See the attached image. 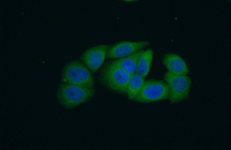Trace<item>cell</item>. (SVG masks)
Returning <instances> with one entry per match:
<instances>
[{"label": "cell", "instance_id": "obj_7", "mask_svg": "<svg viewBox=\"0 0 231 150\" xmlns=\"http://www.w3.org/2000/svg\"><path fill=\"white\" fill-rule=\"evenodd\" d=\"M149 44L147 41L121 42L109 47L106 58L109 59L123 57L143 50Z\"/></svg>", "mask_w": 231, "mask_h": 150}, {"label": "cell", "instance_id": "obj_3", "mask_svg": "<svg viewBox=\"0 0 231 150\" xmlns=\"http://www.w3.org/2000/svg\"><path fill=\"white\" fill-rule=\"evenodd\" d=\"M92 72L81 61H72L64 67L61 80L64 83L94 87V78Z\"/></svg>", "mask_w": 231, "mask_h": 150}, {"label": "cell", "instance_id": "obj_1", "mask_svg": "<svg viewBox=\"0 0 231 150\" xmlns=\"http://www.w3.org/2000/svg\"><path fill=\"white\" fill-rule=\"evenodd\" d=\"M95 93L94 87L62 83L58 88L57 97L63 107L71 109L90 101Z\"/></svg>", "mask_w": 231, "mask_h": 150}, {"label": "cell", "instance_id": "obj_10", "mask_svg": "<svg viewBox=\"0 0 231 150\" xmlns=\"http://www.w3.org/2000/svg\"><path fill=\"white\" fill-rule=\"evenodd\" d=\"M153 57V52L152 49L144 50L138 60L135 73L144 79L149 72Z\"/></svg>", "mask_w": 231, "mask_h": 150}, {"label": "cell", "instance_id": "obj_4", "mask_svg": "<svg viewBox=\"0 0 231 150\" xmlns=\"http://www.w3.org/2000/svg\"><path fill=\"white\" fill-rule=\"evenodd\" d=\"M170 95V90L167 83L150 79L145 81L141 90L133 100L139 103H149L169 99Z\"/></svg>", "mask_w": 231, "mask_h": 150}, {"label": "cell", "instance_id": "obj_5", "mask_svg": "<svg viewBox=\"0 0 231 150\" xmlns=\"http://www.w3.org/2000/svg\"><path fill=\"white\" fill-rule=\"evenodd\" d=\"M164 78L170 90L169 99L171 103H178L187 97L191 85V80L189 77L175 74L168 71L165 74Z\"/></svg>", "mask_w": 231, "mask_h": 150}, {"label": "cell", "instance_id": "obj_11", "mask_svg": "<svg viewBox=\"0 0 231 150\" xmlns=\"http://www.w3.org/2000/svg\"><path fill=\"white\" fill-rule=\"evenodd\" d=\"M145 81L144 79L135 73L131 76L126 93L129 99L133 100L141 90Z\"/></svg>", "mask_w": 231, "mask_h": 150}, {"label": "cell", "instance_id": "obj_8", "mask_svg": "<svg viewBox=\"0 0 231 150\" xmlns=\"http://www.w3.org/2000/svg\"><path fill=\"white\" fill-rule=\"evenodd\" d=\"M162 62L168 72L173 74L187 75L189 72L188 68L184 61L176 54H166L163 57Z\"/></svg>", "mask_w": 231, "mask_h": 150}, {"label": "cell", "instance_id": "obj_9", "mask_svg": "<svg viewBox=\"0 0 231 150\" xmlns=\"http://www.w3.org/2000/svg\"><path fill=\"white\" fill-rule=\"evenodd\" d=\"M144 50H140L128 56L107 63L111 65L120 68L131 76L135 73L137 61Z\"/></svg>", "mask_w": 231, "mask_h": 150}, {"label": "cell", "instance_id": "obj_6", "mask_svg": "<svg viewBox=\"0 0 231 150\" xmlns=\"http://www.w3.org/2000/svg\"><path fill=\"white\" fill-rule=\"evenodd\" d=\"M109 46L100 44L90 48L81 55V61L93 73H96L103 63Z\"/></svg>", "mask_w": 231, "mask_h": 150}, {"label": "cell", "instance_id": "obj_2", "mask_svg": "<svg viewBox=\"0 0 231 150\" xmlns=\"http://www.w3.org/2000/svg\"><path fill=\"white\" fill-rule=\"evenodd\" d=\"M131 76L120 68L107 63L101 69L98 79L100 83L108 90L125 94Z\"/></svg>", "mask_w": 231, "mask_h": 150}]
</instances>
